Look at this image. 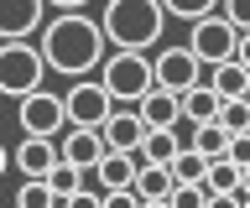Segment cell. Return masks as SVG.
Wrapping results in <instances>:
<instances>
[{
	"instance_id": "1",
	"label": "cell",
	"mask_w": 250,
	"mask_h": 208,
	"mask_svg": "<svg viewBox=\"0 0 250 208\" xmlns=\"http://www.w3.org/2000/svg\"><path fill=\"white\" fill-rule=\"evenodd\" d=\"M104 21H94L89 11H58L42 26V57L62 78H89L104 63Z\"/></svg>"
},
{
	"instance_id": "2",
	"label": "cell",
	"mask_w": 250,
	"mask_h": 208,
	"mask_svg": "<svg viewBox=\"0 0 250 208\" xmlns=\"http://www.w3.org/2000/svg\"><path fill=\"white\" fill-rule=\"evenodd\" d=\"M104 37L115 47H136L146 52L151 42H162V26H167V5L162 0H104Z\"/></svg>"
},
{
	"instance_id": "3",
	"label": "cell",
	"mask_w": 250,
	"mask_h": 208,
	"mask_svg": "<svg viewBox=\"0 0 250 208\" xmlns=\"http://www.w3.org/2000/svg\"><path fill=\"white\" fill-rule=\"evenodd\" d=\"M99 78H104V89L115 94V104H141V99L156 89V63L146 52H136V47H115L104 63H99Z\"/></svg>"
},
{
	"instance_id": "4",
	"label": "cell",
	"mask_w": 250,
	"mask_h": 208,
	"mask_svg": "<svg viewBox=\"0 0 250 208\" xmlns=\"http://www.w3.org/2000/svg\"><path fill=\"white\" fill-rule=\"evenodd\" d=\"M42 73H47V57L37 42H26V37L0 42V94L5 99H21L31 89H42Z\"/></svg>"
},
{
	"instance_id": "5",
	"label": "cell",
	"mask_w": 250,
	"mask_h": 208,
	"mask_svg": "<svg viewBox=\"0 0 250 208\" xmlns=\"http://www.w3.org/2000/svg\"><path fill=\"white\" fill-rule=\"evenodd\" d=\"M188 47H193L203 63L214 68V63H224V57H234V52H240V26H234L224 11H208V16L193 21V32H188Z\"/></svg>"
},
{
	"instance_id": "6",
	"label": "cell",
	"mask_w": 250,
	"mask_h": 208,
	"mask_svg": "<svg viewBox=\"0 0 250 208\" xmlns=\"http://www.w3.org/2000/svg\"><path fill=\"white\" fill-rule=\"evenodd\" d=\"M16 104H21V130H26V135H58V130L68 125V104H62V94H52V89H31V94H21Z\"/></svg>"
},
{
	"instance_id": "7",
	"label": "cell",
	"mask_w": 250,
	"mask_h": 208,
	"mask_svg": "<svg viewBox=\"0 0 250 208\" xmlns=\"http://www.w3.org/2000/svg\"><path fill=\"white\" fill-rule=\"evenodd\" d=\"M151 63H156V83L172 89V94H188L193 83H203V68H208L193 47H162Z\"/></svg>"
},
{
	"instance_id": "8",
	"label": "cell",
	"mask_w": 250,
	"mask_h": 208,
	"mask_svg": "<svg viewBox=\"0 0 250 208\" xmlns=\"http://www.w3.org/2000/svg\"><path fill=\"white\" fill-rule=\"evenodd\" d=\"M62 104H68V125H104L115 114V94L104 89V78L99 83H73L62 94Z\"/></svg>"
},
{
	"instance_id": "9",
	"label": "cell",
	"mask_w": 250,
	"mask_h": 208,
	"mask_svg": "<svg viewBox=\"0 0 250 208\" xmlns=\"http://www.w3.org/2000/svg\"><path fill=\"white\" fill-rule=\"evenodd\" d=\"M104 141H109V151H141V141H146V114L136 110V104H130V110H125V104H115V114H109L104 125Z\"/></svg>"
},
{
	"instance_id": "10",
	"label": "cell",
	"mask_w": 250,
	"mask_h": 208,
	"mask_svg": "<svg viewBox=\"0 0 250 208\" xmlns=\"http://www.w3.org/2000/svg\"><path fill=\"white\" fill-rule=\"evenodd\" d=\"M58 146H62V156L78 161L83 172H89V167H99V156L109 151V141H104V130H99V125H68V135H62Z\"/></svg>"
},
{
	"instance_id": "11",
	"label": "cell",
	"mask_w": 250,
	"mask_h": 208,
	"mask_svg": "<svg viewBox=\"0 0 250 208\" xmlns=\"http://www.w3.org/2000/svg\"><path fill=\"white\" fill-rule=\"evenodd\" d=\"M11 156H16V167H21L26 177H47L62 161V146H58V135H26Z\"/></svg>"
},
{
	"instance_id": "12",
	"label": "cell",
	"mask_w": 250,
	"mask_h": 208,
	"mask_svg": "<svg viewBox=\"0 0 250 208\" xmlns=\"http://www.w3.org/2000/svg\"><path fill=\"white\" fill-rule=\"evenodd\" d=\"M42 5L47 0H0V42L42 32Z\"/></svg>"
},
{
	"instance_id": "13",
	"label": "cell",
	"mask_w": 250,
	"mask_h": 208,
	"mask_svg": "<svg viewBox=\"0 0 250 208\" xmlns=\"http://www.w3.org/2000/svg\"><path fill=\"white\" fill-rule=\"evenodd\" d=\"M94 172H99V192H125L141 172V151H104Z\"/></svg>"
},
{
	"instance_id": "14",
	"label": "cell",
	"mask_w": 250,
	"mask_h": 208,
	"mask_svg": "<svg viewBox=\"0 0 250 208\" xmlns=\"http://www.w3.org/2000/svg\"><path fill=\"white\" fill-rule=\"evenodd\" d=\"M136 198L141 203H172V188H177V177H172L167 161H141V172H136Z\"/></svg>"
},
{
	"instance_id": "15",
	"label": "cell",
	"mask_w": 250,
	"mask_h": 208,
	"mask_svg": "<svg viewBox=\"0 0 250 208\" xmlns=\"http://www.w3.org/2000/svg\"><path fill=\"white\" fill-rule=\"evenodd\" d=\"M183 146H188L183 125H151L146 141H141V161H167V167H172V156H177Z\"/></svg>"
},
{
	"instance_id": "16",
	"label": "cell",
	"mask_w": 250,
	"mask_h": 208,
	"mask_svg": "<svg viewBox=\"0 0 250 208\" xmlns=\"http://www.w3.org/2000/svg\"><path fill=\"white\" fill-rule=\"evenodd\" d=\"M136 110L146 114V125H177V120H183V94H172V89H162V83H156V89L141 99Z\"/></svg>"
},
{
	"instance_id": "17",
	"label": "cell",
	"mask_w": 250,
	"mask_h": 208,
	"mask_svg": "<svg viewBox=\"0 0 250 208\" xmlns=\"http://www.w3.org/2000/svg\"><path fill=\"white\" fill-rule=\"evenodd\" d=\"M208 83H214L224 99H245L250 94V68L240 63V57H224V63L208 68Z\"/></svg>"
},
{
	"instance_id": "18",
	"label": "cell",
	"mask_w": 250,
	"mask_h": 208,
	"mask_svg": "<svg viewBox=\"0 0 250 208\" xmlns=\"http://www.w3.org/2000/svg\"><path fill=\"white\" fill-rule=\"evenodd\" d=\"M219 104H224V94H219L214 83H193L183 94V114L198 125V120H219Z\"/></svg>"
},
{
	"instance_id": "19",
	"label": "cell",
	"mask_w": 250,
	"mask_h": 208,
	"mask_svg": "<svg viewBox=\"0 0 250 208\" xmlns=\"http://www.w3.org/2000/svg\"><path fill=\"white\" fill-rule=\"evenodd\" d=\"M240 177H245V167L224 151V156L208 161V177H203V182H208V192H214V198H229V192H240Z\"/></svg>"
},
{
	"instance_id": "20",
	"label": "cell",
	"mask_w": 250,
	"mask_h": 208,
	"mask_svg": "<svg viewBox=\"0 0 250 208\" xmlns=\"http://www.w3.org/2000/svg\"><path fill=\"white\" fill-rule=\"evenodd\" d=\"M188 146H198L203 156H224V151H229V130H224V120H198L193 135H188Z\"/></svg>"
},
{
	"instance_id": "21",
	"label": "cell",
	"mask_w": 250,
	"mask_h": 208,
	"mask_svg": "<svg viewBox=\"0 0 250 208\" xmlns=\"http://www.w3.org/2000/svg\"><path fill=\"white\" fill-rule=\"evenodd\" d=\"M47 182H52V192H58V203H73V192L83 188V167H78V161H68V156H62L58 167L47 172Z\"/></svg>"
},
{
	"instance_id": "22",
	"label": "cell",
	"mask_w": 250,
	"mask_h": 208,
	"mask_svg": "<svg viewBox=\"0 0 250 208\" xmlns=\"http://www.w3.org/2000/svg\"><path fill=\"white\" fill-rule=\"evenodd\" d=\"M208 161L214 156H203L198 146H183V151L172 156V177H177V182H203V177H208Z\"/></svg>"
},
{
	"instance_id": "23",
	"label": "cell",
	"mask_w": 250,
	"mask_h": 208,
	"mask_svg": "<svg viewBox=\"0 0 250 208\" xmlns=\"http://www.w3.org/2000/svg\"><path fill=\"white\" fill-rule=\"evenodd\" d=\"M16 203H21V208H47V203H58V192H52L47 177H26L21 192H16Z\"/></svg>"
},
{
	"instance_id": "24",
	"label": "cell",
	"mask_w": 250,
	"mask_h": 208,
	"mask_svg": "<svg viewBox=\"0 0 250 208\" xmlns=\"http://www.w3.org/2000/svg\"><path fill=\"white\" fill-rule=\"evenodd\" d=\"M219 120H224V130H229V135L250 130V94H245V99H224V104H219Z\"/></svg>"
},
{
	"instance_id": "25",
	"label": "cell",
	"mask_w": 250,
	"mask_h": 208,
	"mask_svg": "<svg viewBox=\"0 0 250 208\" xmlns=\"http://www.w3.org/2000/svg\"><path fill=\"white\" fill-rule=\"evenodd\" d=\"M167 5V16H177V21H198V16H208V11H219L224 0H162Z\"/></svg>"
},
{
	"instance_id": "26",
	"label": "cell",
	"mask_w": 250,
	"mask_h": 208,
	"mask_svg": "<svg viewBox=\"0 0 250 208\" xmlns=\"http://www.w3.org/2000/svg\"><path fill=\"white\" fill-rule=\"evenodd\" d=\"M219 11H224V16H229L234 26H240V32H250V0H224Z\"/></svg>"
},
{
	"instance_id": "27",
	"label": "cell",
	"mask_w": 250,
	"mask_h": 208,
	"mask_svg": "<svg viewBox=\"0 0 250 208\" xmlns=\"http://www.w3.org/2000/svg\"><path fill=\"white\" fill-rule=\"evenodd\" d=\"M229 156L240 161V167H250V130H240V135H229Z\"/></svg>"
},
{
	"instance_id": "28",
	"label": "cell",
	"mask_w": 250,
	"mask_h": 208,
	"mask_svg": "<svg viewBox=\"0 0 250 208\" xmlns=\"http://www.w3.org/2000/svg\"><path fill=\"white\" fill-rule=\"evenodd\" d=\"M234 57H240V63L250 68V32H240V52H234Z\"/></svg>"
},
{
	"instance_id": "29",
	"label": "cell",
	"mask_w": 250,
	"mask_h": 208,
	"mask_svg": "<svg viewBox=\"0 0 250 208\" xmlns=\"http://www.w3.org/2000/svg\"><path fill=\"white\" fill-rule=\"evenodd\" d=\"M47 5H58V11H83L89 0H47Z\"/></svg>"
},
{
	"instance_id": "30",
	"label": "cell",
	"mask_w": 250,
	"mask_h": 208,
	"mask_svg": "<svg viewBox=\"0 0 250 208\" xmlns=\"http://www.w3.org/2000/svg\"><path fill=\"white\" fill-rule=\"evenodd\" d=\"M11 161H16V156H11V151H5V146H0V172H5V167H11Z\"/></svg>"
},
{
	"instance_id": "31",
	"label": "cell",
	"mask_w": 250,
	"mask_h": 208,
	"mask_svg": "<svg viewBox=\"0 0 250 208\" xmlns=\"http://www.w3.org/2000/svg\"><path fill=\"white\" fill-rule=\"evenodd\" d=\"M240 192H245V198H250V167H245V177H240Z\"/></svg>"
}]
</instances>
